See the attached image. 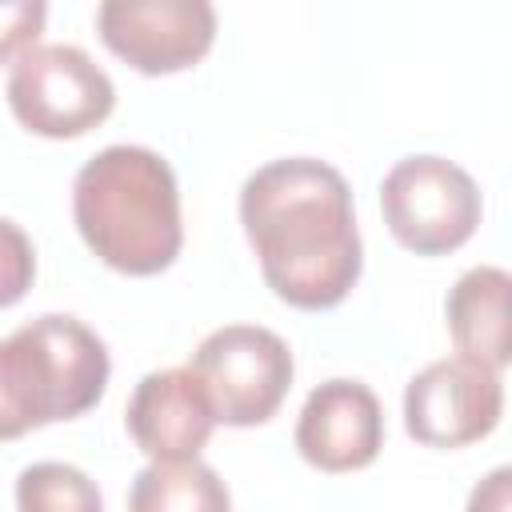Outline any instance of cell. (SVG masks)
Segmentation results:
<instances>
[{
    "label": "cell",
    "mask_w": 512,
    "mask_h": 512,
    "mask_svg": "<svg viewBox=\"0 0 512 512\" xmlns=\"http://www.w3.org/2000/svg\"><path fill=\"white\" fill-rule=\"evenodd\" d=\"M240 224L264 284L292 308H336L360 280L364 244L348 180L316 156H284L240 188Z\"/></svg>",
    "instance_id": "6da1fadb"
},
{
    "label": "cell",
    "mask_w": 512,
    "mask_h": 512,
    "mask_svg": "<svg viewBox=\"0 0 512 512\" xmlns=\"http://www.w3.org/2000/svg\"><path fill=\"white\" fill-rule=\"evenodd\" d=\"M72 216L84 244L124 276L172 268L184 244L172 164L140 144L100 148L72 184Z\"/></svg>",
    "instance_id": "7a4b0ae2"
},
{
    "label": "cell",
    "mask_w": 512,
    "mask_h": 512,
    "mask_svg": "<svg viewBox=\"0 0 512 512\" xmlns=\"http://www.w3.org/2000/svg\"><path fill=\"white\" fill-rule=\"evenodd\" d=\"M112 376L104 340L76 316L44 312L0 340V440L76 420L100 404Z\"/></svg>",
    "instance_id": "3957f363"
},
{
    "label": "cell",
    "mask_w": 512,
    "mask_h": 512,
    "mask_svg": "<svg viewBox=\"0 0 512 512\" xmlns=\"http://www.w3.org/2000/svg\"><path fill=\"white\" fill-rule=\"evenodd\" d=\"M12 116L48 140H76L100 128L116 108L108 72L76 44H32L8 72Z\"/></svg>",
    "instance_id": "277c9868"
},
{
    "label": "cell",
    "mask_w": 512,
    "mask_h": 512,
    "mask_svg": "<svg viewBox=\"0 0 512 512\" xmlns=\"http://www.w3.org/2000/svg\"><path fill=\"white\" fill-rule=\"evenodd\" d=\"M188 368L196 372L216 424L228 428L268 424L280 412L296 372L288 344L260 324H224L208 332Z\"/></svg>",
    "instance_id": "5b68a950"
},
{
    "label": "cell",
    "mask_w": 512,
    "mask_h": 512,
    "mask_svg": "<svg viewBox=\"0 0 512 512\" xmlns=\"http://www.w3.org/2000/svg\"><path fill=\"white\" fill-rule=\"evenodd\" d=\"M384 224L400 248L416 256H448L472 240L480 224L476 180L444 156H404L380 184Z\"/></svg>",
    "instance_id": "8992f818"
},
{
    "label": "cell",
    "mask_w": 512,
    "mask_h": 512,
    "mask_svg": "<svg viewBox=\"0 0 512 512\" xmlns=\"http://www.w3.org/2000/svg\"><path fill=\"white\" fill-rule=\"evenodd\" d=\"M104 48L144 76H172L200 64L216 44L212 0H100Z\"/></svg>",
    "instance_id": "52a82bcc"
},
{
    "label": "cell",
    "mask_w": 512,
    "mask_h": 512,
    "mask_svg": "<svg viewBox=\"0 0 512 512\" xmlns=\"http://www.w3.org/2000/svg\"><path fill=\"white\" fill-rule=\"evenodd\" d=\"M504 416L500 368L448 356L416 372L404 388V428L424 448H464L496 432Z\"/></svg>",
    "instance_id": "ba28073f"
},
{
    "label": "cell",
    "mask_w": 512,
    "mask_h": 512,
    "mask_svg": "<svg viewBox=\"0 0 512 512\" xmlns=\"http://www.w3.org/2000/svg\"><path fill=\"white\" fill-rule=\"evenodd\" d=\"M384 448V412L368 384L336 376L308 392L296 420V452L320 472H360Z\"/></svg>",
    "instance_id": "9c48e42d"
},
{
    "label": "cell",
    "mask_w": 512,
    "mask_h": 512,
    "mask_svg": "<svg viewBox=\"0 0 512 512\" xmlns=\"http://www.w3.org/2000/svg\"><path fill=\"white\" fill-rule=\"evenodd\" d=\"M124 428L144 456L180 460L200 456L216 428V416L192 368H160L140 376V384L132 388Z\"/></svg>",
    "instance_id": "30bf717a"
},
{
    "label": "cell",
    "mask_w": 512,
    "mask_h": 512,
    "mask_svg": "<svg viewBox=\"0 0 512 512\" xmlns=\"http://www.w3.org/2000/svg\"><path fill=\"white\" fill-rule=\"evenodd\" d=\"M508 292H512V276L496 264H476L452 284L444 300V320L460 356H472L492 368H504L512 360Z\"/></svg>",
    "instance_id": "8fae6325"
},
{
    "label": "cell",
    "mask_w": 512,
    "mask_h": 512,
    "mask_svg": "<svg viewBox=\"0 0 512 512\" xmlns=\"http://www.w3.org/2000/svg\"><path fill=\"white\" fill-rule=\"evenodd\" d=\"M228 504H232L228 488L196 456L152 460L148 468L136 472L128 492L132 512H224Z\"/></svg>",
    "instance_id": "7c38bea8"
},
{
    "label": "cell",
    "mask_w": 512,
    "mask_h": 512,
    "mask_svg": "<svg viewBox=\"0 0 512 512\" xmlns=\"http://www.w3.org/2000/svg\"><path fill=\"white\" fill-rule=\"evenodd\" d=\"M100 488L72 464H28L16 480V508L20 512H100Z\"/></svg>",
    "instance_id": "4fadbf2b"
},
{
    "label": "cell",
    "mask_w": 512,
    "mask_h": 512,
    "mask_svg": "<svg viewBox=\"0 0 512 512\" xmlns=\"http://www.w3.org/2000/svg\"><path fill=\"white\" fill-rule=\"evenodd\" d=\"M36 280V252L20 224L0 216V308H12L28 296Z\"/></svg>",
    "instance_id": "5bb4252c"
},
{
    "label": "cell",
    "mask_w": 512,
    "mask_h": 512,
    "mask_svg": "<svg viewBox=\"0 0 512 512\" xmlns=\"http://www.w3.org/2000/svg\"><path fill=\"white\" fill-rule=\"evenodd\" d=\"M48 24V0H0V64L28 52Z\"/></svg>",
    "instance_id": "9a60e30c"
}]
</instances>
